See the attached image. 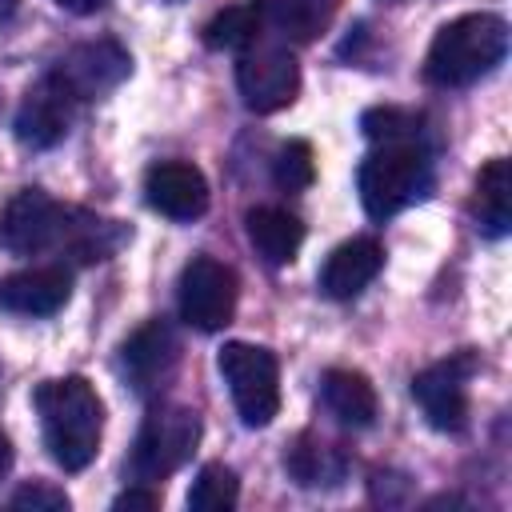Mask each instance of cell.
<instances>
[{"label":"cell","instance_id":"cell-1","mask_svg":"<svg viewBox=\"0 0 512 512\" xmlns=\"http://www.w3.org/2000/svg\"><path fill=\"white\" fill-rule=\"evenodd\" d=\"M44 428V444L64 472H84L100 452L104 404L84 376L44 380L32 396Z\"/></svg>","mask_w":512,"mask_h":512},{"label":"cell","instance_id":"cell-2","mask_svg":"<svg viewBox=\"0 0 512 512\" xmlns=\"http://www.w3.org/2000/svg\"><path fill=\"white\" fill-rule=\"evenodd\" d=\"M508 52V24L492 12H468L448 20L428 56H424V80L436 88H468L484 80Z\"/></svg>","mask_w":512,"mask_h":512},{"label":"cell","instance_id":"cell-3","mask_svg":"<svg viewBox=\"0 0 512 512\" xmlns=\"http://www.w3.org/2000/svg\"><path fill=\"white\" fill-rule=\"evenodd\" d=\"M360 204L372 220H388L404 212L408 204L424 200L432 188V160L420 140H396V144H376L356 172Z\"/></svg>","mask_w":512,"mask_h":512},{"label":"cell","instance_id":"cell-4","mask_svg":"<svg viewBox=\"0 0 512 512\" xmlns=\"http://www.w3.org/2000/svg\"><path fill=\"white\" fill-rule=\"evenodd\" d=\"M200 444V412L184 408V404H156L132 444L128 456V476L136 484H156L168 480L176 468H184L192 460Z\"/></svg>","mask_w":512,"mask_h":512},{"label":"cell","instance_id":"cell-5","mask_svg":"<svg viewBox=\"0 0 512 512\" xmlns=\"http://www.w3.org/2000/svg\"><path fill=\"white\" fill-rule=\"evenodd\" d=\"M216 368L232 392V404L240 412V420L248 428H264L272 424V416L280 412V364L268 348L260 344H244L232 340L220 348Z\"/></svg>","mask_w":512,"mask_h":512},{"label":"cell","instance_id":"cell-6","mask_svg":"<svg viewBox=\"0 0 512 512\" xmlns=\"http://www.w3.org/2000/svg\"><path fill=\"white\" fill-rule=\"evenodd\" d=\"M72 228V208L52 200L44 188H20L0 212V244L16 256H40L64 248Z\"/></svg>","mask_w":512,"mask_h":512},{"label":"cell","instance_id":"cell-7","mask_svg":"<svg viewBox=\"0 0 512 512\" xmlns=\"http://www.w3.org/2000/svg\"><path fill=\"white\" fill-rule=\"evenodd\" d=\"M236 88L248 112H280L300 92V64L280 44H248L236 60Z\"/></svg>","mask_w":512,"mask_h":512},{"label":"cell","instance_id":"cell-8","mask_svg":"<svg viewBox=\"0 0 512 512\" xmlns=\"http://www.w3.org/2000/svg\"><path fill=\"white\" fill-rule=\"evenodd\" d=\"M236 272L216 256H192L180 272V316L196 332H220L236 312Z\"/></svg>","mask_w":512,"mask_h":512},{"label":"cell","instance_id":"cell-9","mask_svg":"<svg viewBox=\"0 0 512 512\" xmlns=\"http://www.w3.org/2000/svg\"><path fill=\"white\" fill-rule=\"evenodd\" d=\"M476 372L472 352H456L448 360L428 364L412 376V400L436 432H460L468 424V380Z\"/></svg>","mask_w":512,"mask_h":512},{"label":"cell","instance_id":"cell-10","mask_svg":"<svg viewBox=\"0 0 512 512\" xmlns=\"http://www.w3.org/2000/svg\"><path fill=\"white\" fill-rule=\"evenodd\" d=\"M132 72V56L128 48H120L116 40H88L76 44L68 56H60V64L52 68V76L76 96V104L84 100H100L108 92H116Z\"/></svg>","mask_w":512,"mask_h":512},{"label":"cell","instance_id":"cell-11","mask_svg":"<svg viewBox=\"0 0 512 512\" xmlns=\"http://www.w3.org/2000/svg\"><path fill=\"white\" fill-rule=\"evenodd\" d=\"M72 116H76V96L48 72L24 92L16 108V140L28 148H52L68 136Z\"/></svg>","mask_w":512,"mask_h":512},{"label":"cell","instance_id":"cell-12","mask_svg":"<svg viewBox=\"0 0 512 512\" xmlns=\"http://www.w3.org/2000/svg\"><path fill=\"white\" fill-rule=\"evenodd\" d=\"M148 204L168 220H196L208 212V180L188 160H160L144 176Z\"/></svg>","mask_w":512,"mask_h":512},{"label":"cell","instance_id":"cell-13","mask_svg":"<svg viewBox=\"0 0 512 512\" xmlns=\"http://www.w3.org/2000/svg\"><path fill=\"white\" fill-rule=\"evenodd\" d=\"M380 268H384V248L372 236L344 240L340 248L328 252V260L320 268V292L328 300H352L376 280Z\"/></svg>","mask_w":512,"mask_h":512},{"label":"cell","instance_id":"cell-14","mask_svg":"<svg viewBox=\"0 0 512 512\" xmlns=\"http://www.w3.org/2000/svg\"><path fill=\"white\" fill-rule=\"evenodd\" d=\"M72 296V276L64 268H24L0 280V308L16 316H52L68 304Z\"/></svg>","mask_w":512,"mask_h":512},{"label":"cell","instance_id":"cell-15","mask_svg":"<svg viewBox=\"0 0 512 512\" xmlns=\"http://www.w3.org/2000/svg\"><path fill=\"white\" fill-rule=\"evenodd\" d=\"M176 356H180V344H176V332H172L164 320H148V324L136 328V332L124 340V348H120V364H124L128 380H132L140 392L156 388V384L172 372Z\"/></svg>","mask_w":512,"mask_h":512},{"label":"cell","instance_id":"cell-16","mask_svg":"<svg viewBox=\"0 0 512 512\" xmlns=\"http://www.w3.org/2000/svg\"><path fill=\"white\" fill-rule=\"evenodd\" d=\"M320 400L344 428H368L376 420V388L356 368H328L320 376Z\"/></svg>","mask_w":512,"mask_h":512},{"label":"cell","instance_id":"cell-17","mask_svg":"<svg viewBox=\"0 0 512 512\" xmlns=\"http://www.w3.org/2000/svg\"><path fill=\"white\" fill-rule=\"evenodd\" d=\"M244 228H248V244L264 256V264L280 268V264H292L300 244H304V224L284 212V208H252L244 216Z\"/></svg>","mask_w":512,"mask_h":512},{"label":"cell","instance_id":"cell-18","mask_svg":"<svg viewBox=\"0 0 512 512\" xmlns=\"http://www.w3.org/2000/svg\"><path fill=\"white\" fill-rule=\"evenodd\" d=\"M476 224L484 236H508L512 228V168L504 156L488 160L476 176Z\"/></svg>","mask_w":512,"mask_h":512},{"label":"cell","instance_id":"cell-19","mask_svg":"<svg viewBox=\"0 0 512 512\" xmlns=\"http://www.w3.org/2000/svg\"><path fill=\"white\" fill-rule=\"evenodd\" d=\"M260 4H264V20L284 40L308 44V40H316V36L328 32L340 0H260Z\"/></svg>","mask_w":512,"mask_h":512},{"label":"cell","instance_id":"cell-20","mask_svg":"<svg viewBox=\"0 0 512 512\" xmlns=\"http://www.w3.org/2000/svg\"><path fill=\"white\" fill-rule=\"evenodd\" d=\"M260 28H264V4L260 0L228 4L204 24V44L216 52L220 48H248V44H256Z\"/></svg>","mask_w":512,"mask_h":512},{"label":"cell","instance_id":"cell-21","mask_svg":"<svg viewBox=\"0 0 512 512\" xmlns=\"http://www.w3.org/2000/svg\"><path fill=\"white\" fill-rule=\"evenodd\" d=\"M240 500V480L228 464L212 460L196 472L192 488H188V508L192 512H232Z\"/></svg>","mask_w":512,"mask_h":512},{"label":"cell","instance_id":"cell-22","mask_svg":"<svg viewBox=\"0 0 512 512\" xmlns=\"http://www.w3.org/2000/svg\"><path fill=\"white\" fill-rule=\"evenodd\" d=\"M284 464H288L292 480H296V484H304V488L336 484V480H340V472H344L340 456H336L332 448H324L320 440H312V436H300V440L292 444V452L284 456Z\"/></svg>","mask_w":512,"mask_h":512},{"label":"cell","instance_id":"cell-23","mask_svg":"<svg viewBox=\"0 0 512 512\" xmlns=\"http://www.w3.org/2000/svg\"><path fill=\"white\" fill-rule=\"evenodd\" d=\"M272 180H276V188H284V192H304V188L316 180L312 144H308V140H288V144L276 152Z\"/></svg>","mask_w":512,"mask_h":512},{"label":"cell","instance_id":"cell-24","mask_svg":"<svg viewBox=\"0 0 512 512\" xmlns=\"http://www.w3.org/2000/svg\"><path fill=\"white\" fill-rule=\"evenodd\" d=\"M420 120L404 108H368L360 116V128L372 144H396V140H420Z\"/></svg>","mask_w":512,"mask_h":512},{"label":"cell","instance_id":"cell-25","mask_svg":"<svg viewBox=\"0 0 512 512\" xmlns=\"http://www.w3.org/2000/svg\"><path fill=\"white\" fill-rule=\"evenodd\" d=\"M8 504L20 508V512H28V508H32V512H68V492L56 488V484L32 480V484H20Z\"/></svg>","mask_w":512,"mask_h":512},{"label":"cell","instance_id":"cell-26","mask_svg":"<svg viewBox=\"0 0 512 512\" xmlns=\"http://www.w3.org/2000/svg\"><path fill=\"white\" fill-rule=\"evenodd\" d=\"M112 508H116V512H124V508H128V512H136V508H140V512H152V508H160V492L148 488V484H132L128 492H120V496L112 500Z\"/></svg>","mask_w":512,"mask_h":512},{"label":"cell","instance_id":"cell-27","mask_svg":"<svg viewBox=\"0 0 512 512\" xmlns=\"http://www.w3.org/2000/svg\"><path fill=\"white\" fill-rule=\"evenodd\" d=\"M64 12H72V16H92V12H100L108 0H56Z\"/></svg>","mask_w":512,"mask_h":512},{"label":"cell","instance_id":"cell-28","mask_svg":"<svg viewBox=\"0 0 512 512\" xmlns=\"http://www.w3.org/2000/svg\"><path fill=\"white\" fill-rule=\"evenodd\" d=\"M16 8H20V0H0V28H4V24L16 16Z\"/></svg>","mask_w":512,"mask_h":512},{"label":"cell","instance_id":"cell-29","mask_svg":"<svg viewBox=\"0 0 512 512\" xmlns=\"http://www.w3.org/2000/svg\"><path fill=\"white\" fill-rule=\"evenodd\" d=\"M8 464H12V448H8V440L0 436V476L8 472Z\"/></svg>","mask_w":512,"mask_h":512}]
</instances>
